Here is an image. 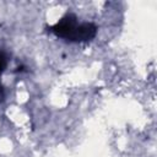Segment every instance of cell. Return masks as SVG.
I'll return each mask as SVG.
<instances>
[{
    "label": "cell",
    "instance_id": "obj_1",
    "mask_svg": "<svg viewBox=\"0 0 157 157\" xmlns=\"http://www.w3.org/2000/svg\"><path fill=\"white\" fill-rule=\"evenodd\" d=\"M48 31L66 42L87 43L97 36L98 27L93 22H78L74 12H66L55 25L49 26Z\"/></svg>",
    "mask_w": 157,
    "mask_h": 157
},
{
    "label": "cell",
    "instance_id": "obj_2",
    "mask_svg": "<svg viewBox=\"0 0 157 157\" xmlns=\"http://www.w3.org/2000/svg\"><path fill=\"white\" fill-rule=\"evenodd\" d=\"M7 64H9V55H7V53L4 52V50H0V76L5 71Z\"/></svg>",
    "mask_w": 157,
    "mask_h": 157
},
{
    "label": "cell",
    "instance_id": "obj_3",
    "mask_svg": "<svg viewBox=\"0 0 157 157\" xmlns=\"http://www.w3.org/2000/svg\"><path fill=\"white\" fill-rule=\"evenodd\" d=\"M4 101H5V88H4V86H2L1 82H0V104H1Z\"/></svg>",
    "mask_w": 157,
    "mask_h": 157
}]
</instances>
